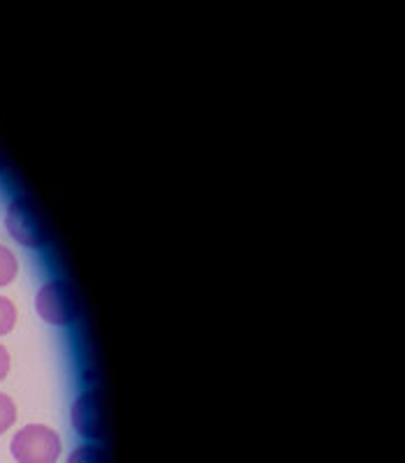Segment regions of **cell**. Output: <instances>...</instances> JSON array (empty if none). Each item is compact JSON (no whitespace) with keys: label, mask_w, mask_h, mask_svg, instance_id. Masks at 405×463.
Instances as JSON below:
<instances>
[{"label":"cell","mask_w":405,"mask_h":463,"mask_svg":"<svg viewBox=\"0 0 405 463\" xmlns=\"http://www.w3.org/2000/svg\"><path fill=\"white\" fill-rule=\"evenodd\" d=\"M5 225L7 232L16 241L26 248H42L47 246L49 234L47 227H44L42 218L37 213V209L33 206L31 200L26 197H14L7 206L5 213Z\"/></svg>","instance_id":"3"},{"label":"cell","mask_w":405,"mask_h":463,"mask_svg":"<svg viewBox=\"0 0 405 463\" xmlns=\"http://www.w3.org/2000/svg\"><path fill=\"white\" fill-rule=\"evenodd\" d=\"M35 308L40 317L49 325H72L80 317V297L68 280H49L37 292Z\"/></svg>","instance_id":"1"},{"label":"cell","mask_w":405,"mask_h":463,"mask_svg":"<svg viewBox=\"0 0 405 463\" xmlns=\"http://www.w3.org/2000/svg\"><path fill=\"white\" fill-rule=\"evenodd\" d=\"M16 421V405L7 394H0V436Z\"/></svg>","instance_id":"7"},{"label":"cell","mask_w":405,"mask_h":463,"mask_svg":"<svg viewBox=\"0 0 405 463\" xmlns=\"http://www.w3.org/2000/svg\"><path fill=\"white\" fill-rule=\"evenodd\" d=\"M61 449V436L42 424H28L12 438V457L19 463H56Z\"/></svg>","instance_id":"2"},{"label":"cell","mask_w":405,"mask_h":463,"mask_svg":"<svg viewBox=\"0 0 405 463\" xmlns=\"http://www.w3.org/2000/svg\"><path fill=\"white\" fill-rule=\"evenodd\" d=\"M72 427L86 440H100L105 436L102 396L98 390H86L72 405Z\"/></svg>","instance_id":"4"},{"label":"cell","mask_w":405,"mask_h":463,"mask_svg":"<svg viewBox=\"0 0 405 463\" xmlns=\"http://www.w3.org/2000/svg\"><path fill=\"white\" fill-rule=\"evenodd\" d=\"M68 463H107V454L100 445H81L70 454Z\"/></svg>","instance_id":"6"},{"label":"cell","mask_w":405,"mask_h":463,"mask_svg":"<svg viewBox=\"0 0 405 463\" xmlns=\"http://www.w3.org/2000/svg\"><path fill=\"white\" fill-rule=\"evenodd\" d=\"M7 371H10V353L0 345V380H5Z\"/></svg>","instance_id":"9"},{"label":"cell","mask_w":405,"mask_h":463,"mask_svg":"<svg viewBox=\"0 0 405 463\" xmlns=\"http://www.w3.org/2000/svg\"><path fill=\"white\" fill-rule=\"evenodd\" d=\"M0 172H3V160H0Z\"/></svg>","instance_id":"10"},{"label":"cell","mask_w":405,"mask_h":463,"mask_svg":"<svg viewBox=\"0 0 405 463\" xmlns=\"http://www.w3.org/2000/svg\"><path fill=\"white\" fill-rule=\"evenodd\" d=\"M16 322V308L7 297H0V336L12 332Z\"/></svg>","instance_id":"8"},{"label":"cell","mask_w":405,"mask_h":463,"mask_svg":"<svg viewBox=\"0 0 405 463\" xmlns=\"http://www.w3.org/2000/svg\"><path fill=\"white\" fill-rule=\"evenodd\" d=\"M19 274V262H16V255L12 253L7 246H0V288L3 285H10L12 280Z\"/></svg>","instance_id":"5"}]
</instances>
